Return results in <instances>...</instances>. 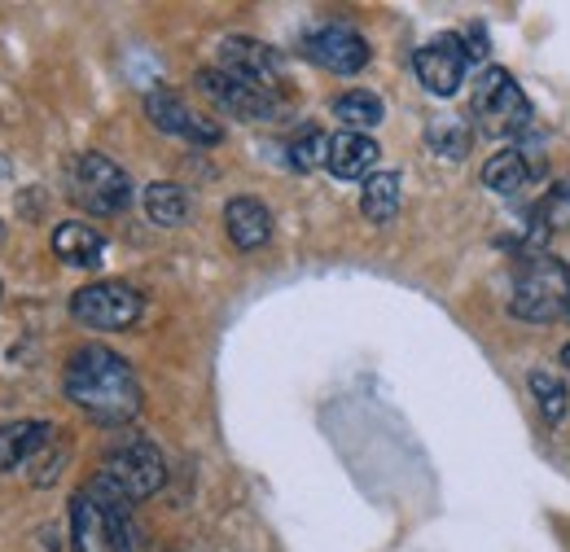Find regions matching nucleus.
Wrapping results in <instances>:
<instances>
[{
	"mask_svg": "<svg viewBox=\"0 0 570 552\" xmlns=\"http://www.w3.org/2000/svg\"><path fill=\"white\" fill-rule=\"evenodd\" d=\"M62 391L79 413H88L101 425H128L141 413V382H137L132 364L110 346H79L67 359Z\"/></svg>",
	"mask_w": 570,
	"mask_h": 552,
	"instance_id": "nucleus-1",
	"label": "nucleus"
},
{
	"mask_svg": "<svg viewBox=\"0 0 570 552\" xmlns=\"http://www.w3.org/2000/svg\"><path fill=\"white\" fill-rule=\"evenodd\" d=\"M509 312L527 325H549L562 321L570 312V268L558 255H531L522 259L513 294H509Z\"/></svg>",
	"mask_w": 570,
	"mask_h": 552,
	"instance_id": "nucleus-2",
	"label": "nucleus"
},
{
	"mask_svg": "<svg viewBox=\"0 0 570 552\" xmlns=\"http://www.w3.org/2000/svg\"><path fill=\"white\" fill-rule=\"evenodd\" d=\"M167 479V465H163V452L141 438V434H124L106 456H101V470H97V483H106L110 491H119L124 500H149Z\"/></svg>",
	"mask_w": 570,
	"mask_h": 552,
	"instance_id": "nucleus-3",
	"label": "nucleus"
},
{
	"mask_svg": "<svg viewBox=\"0 0 570 552\" xmlns=\"http://www.w3.org/2000/svg\"><path fill=\"white\" fill-rule=\"evenodd\" d=\"M145 298L137 285L128 280H92L71 294V316L83 329H101V334H119L132 329L141 321Z\"/></svg>",
	"mask_w": 570,
	"mask_h": 552,
	"instance_id": "nucleus-4",
	"label": "nucleus"
},
{
	"mask_svg": "<svg viewBox=\"0 0 570 552\" xmlns=\"http://www.w3.org/2000/svg\"><path fill=\"white\" fill-rule=\"evenodd\" d=\"M474 119L488 137H513L531 124V101L504 67H488L474 83Z\"/></svg>",
	"mask_w": 570,
	"mask_h": 552,
	"instance_id": "nucleus-5",
	"label": "nucleus"
},
{
	"mask_svg": "<svg viewBox=\"0 0 570 552\" xmlns=\"http://www.w3.org/2000/svg\"><path fill=\"white\" fill-rule=\"evenodd\" d=\"M71 198L88 215H124L132 207V176L106 154H79L71 171Z\"/></svg>",
	"mask_w": 570,
	"mask_h": 552,
	"instance_id": "nucleus-6",
	"label": "nucleus"
},
{
	"mask_svg": "<svg viewBox=\"0 0 570 552\" xmlns=\"http://www.w3.org/2000/svg\"><path fill=\"white\" fill-rule=\"evenodd\" d=\"M198 88H203L207 101H215L219 110H228L233 119H246V124H264V119L282 115L277 92H264V88H255V83H246V79H237V75L219 67L198 70Z\"/></svg>",
	"mask_w": 570,
	"mask_h": 552,
	"instance_id": "nucleus-7",
	"label": "nucleus"
},
{
	"mask_svg": "<svg viewBox=\"0 0 570 552\" xmlns=\"http://www.w3.org/2000/svg\"><path fill=\"white\" fill-rule=\"evenodd\" d=\"M303 58L316 62L330 75H360L368 67V40L360 36L356 27H343V22H330V27H316L303 36Z\"/></svg>",
	"mask_w": 570,
	"mask_h": 552,
	"instance_id": "nucleus-8",
	"label": "nucleus"
},
{
	"mask_svg": "<svg viewBox=\"0 0 570 552\" xmlns=\"http://www.w3.org/2000/svg\"><path fill=\"white\" fill-rule=\"evenodd\" d=\"M413 70L422 79V88L434 97H452L461 83H465V70H470V49L461 36H434L430 45H422L413 53Z\"/></svg>",
	"mask_w": 570,
	"mask_h": 552,
	"instance_id": "nucleus-9",
	"label": "nucleus"
},
{
	"mask_svg": "<svg viewBox=\"0 0 570 552\" xmlns=\"http://www.w3.org/2000/svg\"><path fill=\"white\" fill-rule=\"evenodd\" d=\"M219 70H228V75H237V79H246V83H255V88H264V92H277V83H282V75H285V62H282V53L268 49L264 40L228 36V40H219Z\"/></svg>",
	"mask_w": 570,
	"mask_h": 552,
	"instance_id": "nucleus-10",
	"label": "nucleus"
},
{
	"mask_svg": "<svg viewBox=\"0 0 570 552\" xmlns=\"http://www.w3.org/2000/svg\"><path fill=\"white\" fill-rule=\"evenodd\" d=\"M145 115H149V124L158 128V132H167V137H180V140H194V145H219L224 140V128L207 119V115H194L171 88H154L149 97H145Z\"/></svg>",
	"mask_w": 570,
	"mask_h": 552,
	"instance_id": "nucleus-11",
	"label": "nucleus"
},
{
	"mask_svg": "<svg viewBox=\"0 0 570 552\" xmlns=\"http://www.w3.org/2000/svg\"><path fill=\"white\" fill-rule=\"evenodd\" d=\"M53 438H58V425H49V421H13V425H0V474L27 470Z\"/></svg>",
	"mask_w": 570,
	"mask_h": 552,
	"instance_id": "nucleus-12",
	"label": "nucleus"
},
{
	"mask_svg": "<svg viewBox=\"0 0 570 552\" xmlns=\"http://www.w3.org/2000/svg\"><path fill=\"white\" fill-rule=\"evenodd\" d=\"M224 233H228V241L237 250L250 255V250L268 246V237H273V210L264 207L259 198H233L224 207Z\"/></svg>",
	"mask_w": 570,
	"mask_h": 552,
	"instance_id": "nucleus-13",
	"label": "nucleus"
},
{
	"mask_svg": "<svg viewBox=\"0 0 570 552\" xmlns=\"http://www.w3.org/2000/svg\"><path fill=\"white\" fill-rule=\"evenodd\" d=\"M377 140L364 137V132H338V137H330V158H325V167H330V176H338V180H368L373 176V167H377Z\"/></svg>",
	"mask_w": 570,
	"mask_h": 552,
	"instance_id": "nucleus-14",
	"label": "nucleus"
},
{
	"mask_svg": "<svg viewBox=\"0 0 570 552\" xmlns=\"http://www.w3.org/2000/svg\"><path fill=\"white\" fill-rule=\"evenodd\" d=\"M53 255L71 268H97L106 255V237L83 219H67L53 228Z\"/></svg>",
	"mask_w": 570,
	"mask_h": 552,
	"instance_id": "nucleus-15",
	"label": "nucleus"
},
{
	"mask_svg": "<svg viewBox=\"0 0 570 552\" xmlns=\"http://www.w3.org/2000/svg\"><path fill=\"white\" fill-rule=\"evenodd\" d=\"M71 531H75V552H115L110 549V522L101 513V504L92 500V491H75L71 500Z\"/></svg>",
	"mask_w": 570,
	"mask_h": 552,
	"instance_id": "nucleus-16",
	"label": "nucleus"
},
{
	"mask_svg": "<svg viewBox=\"0 0 570 552\" xmlns=\"http://www.w3.org/2000/svg\"><path fill=\"white\" fill-rule=\"evenodd\" d=\"M400 203H404V180H400V171H373L368 180H364V194H360V215L368 219V224H391L395 215H400Z\"/></svg>",
	"mask_w": 570,
	"mask_h": 552,
	"instance_id": "nucleus-17",
	"label": "nucleus"
},
{
	"mask_svg": "<svg viewBox=\"0 0 570 552\" xmlns=\"http://www.w3.org/2000/svg\"><path fill=\"white\" fill-rule=\"evenodd\" d=\"M483 185L497 194V198H518L527 185H531V162L522 149H500L483 162Z\"/></svg>",
	"mask_w": 570,
	"mask_h": 552,
	"instance_id": "nucleus-18",
	"label": "nucleus"
},
{
	"mask_svg": "<svg viewBox=\"0 0 570 552\" xmlns=\"http://www.w3.org/2000/svg\"><path fill=\"white\" fill-rule=\"evenodd\" d=\"M145 215L158 228H180L189 219V194L171 180H154V185H145Z\"/></svg>",
	"mask_w": 570,
	"mask_h": 552,
	"instance_id": "nucleus-19",
	"label": "nucleus"
},
{
	"mask_svg": "<svg viewBox=\"0 0 570 552\" xmlns=\"http://www.w3.org/2000/svg\"><path fill=\"white\" fill-rule=\"evenodd\" d=\"M382 115H386V106H382V97L377 92H364V88H352V92H343L338 101H334V119L347 128V132H373L377 124H382Z\"/></svg>",
	"mask_w": 570,
	"mask_h": 552,
	"instance_id": "nucleus-20",
	"label": "nucleus"
},
{
	"mask_svg": "<svg viewBox=\"0 0 570 552\" xmlns=\"http://www.w3.org/2000/svg\"><path fill=\"white\" fill-rule=\"evenodd\" d=\"M527 386H531V395H535V404H540V413L549 425H562L570 413V391L567 382L558 377V373H549V368H535L531 377H527Z\"/></svg>",
	"mask_w": 570,
	"mask_h": 552,
	"instance_id": "nucleus-21",
	"label": "nucleus"
},
{
	"mask_svg": "<svg viewBox=\"0 0 570 552\" xmlns=\"http://www.w3.org/2000/svg\"><path fill=\"white\" fill-rule=\"evenodd\" d=\"M470 140H474V132H470V124H465V119L443 115V119H430L426 124V145L434 149V154L452 158V162L470 154Z\"/></svg>",
	"mask_w": 570,
	"mask_h": 552,
	"instance_id": "nucleus-22",
	"label": "nucleus"
},
{
	"mask_svg": "<svg viewBox=\"0 0 570 552\" xmlns=\"http://www.w3.org/2000/svg\"><path fill=\"white\" fill-rule=\"evenodd\" d=\"M531 224L535 233H570V180L540 198V207L531 210Z\"/></svg>",
	"mask_w": 570,
	"mask_h": 552,
	"instance_id": "nucleus-23",
	"label": "nucleus"
},
{
	"mask_svg": "<svg viewBox=\"0 0 570 552\" xmlns=\"http://www.w3.org/2000/svg\"><path fill=\"white\" fill-rule=\"evenodd\" d=\"M325 158H330V137L316 132V128H307L289 145V167L294 171H316V167H325Z\"/></svg>",
	"mask_w": 570,
	"mask_h": 552,
	"instance_id": "nucleus-24",
	"label": "nucleus"
},
{
	"mask_svg": "<svg viewBox=\"0 0 570 552\" xmlns=\"http://www.w3.org/2000/svg\"><path fill=\"white\" fill-rule=\"evenodd\" d=\"M562 364H567V368H570V343L562 346Z\"/></svg>",
	"mask_w": 570,
	"mask_h": 552,
	"instance_id": "nucleus-25",
	"label": "nucleus"
},
{
	"mask_svg": "<svg viewBox=\"0 0 570 552\" xmlns=\"http://www.w3.org/2000/svg\"><path fill=\"white\" fill-rule=\"evenodd\" d=\"M0 237H4V224H0Z\"/></svg>",
	"mask_w": 570,
	"mask_h": 552,
	"instance_id": "nucleus-26",
	"label": "nucleus"
},
{
	"mask_svg": "<svg viewBox=\"0 0 570 552\" xmlns=\"http://www.w3.org/2000/svg\"><path fill=\"white\" fill-rule=\"evenodd\" d=\"M567 321H570V312H567Z\"/></svg>",
	"mask_w": 570,
	"mask_h": 552,
	"instance_id": "nucleus-27",
	"label": "nucleus"
}]
</instances>
